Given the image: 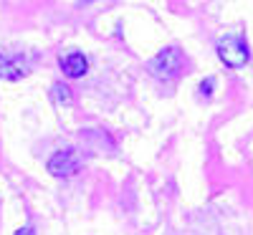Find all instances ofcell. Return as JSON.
<instances>
[{
	"instance_id": "cell-4",
	"label": "cell",
	"mask_w": 253,
	"mask_h": 235,
	"mask_svg": "<svg viewBox=\"0 0 253 235\" xmlns=\"http://www.w3.org/2000/svg\"><path fill=\"white\" fill-rule=\"evenodd\" d=\"M61 69L69 78H81L84 74L89 71V61L84 53H66L61 58Z\"/></svg>"
},
{
	"instance_id": "cell-7",
	"label": "cell",
	"mask_w": 253,
	"mask_h": 235,
	"mask_svg": "<svg viewBox=\"0 0 253 235\" xmlns=\"http://www.w3.org/2000/svg\"><path fill=\"white\" fill-rule=\"evenodd\" d=\"M210 91H213V78H205V81L200 83V94L210 96Z\"/></svg>"
},
{
	"instance_id": "cell-5",
	"label": "cell",
	"mask_w": 253,
	"mask_h": 235,
	"mask_svg": "<svg viewBox=\"0 0 253 235\" xmlns=\"http://www.w3.org/2000/svg\"><path fill=\"white\" fill-rule=\"evenodd\" d=\"M28 76V66L20 61L5 58L0 53V78H8V81H18V78H26Z\"/></svg>"
},
{
	"instance_id": "cell-8",
	"label": "cell",
	"mask_w": 253,
	"mask_h": 235,
	"mask_svg": "<svg viewBox=\"0 0 253 235\" xmlns=\"http://www.w3.org/2000/svg\"><path fill=\"white\" fill-rule=\"evenodd\" d=\"M15 235H33V225H26V228H20Z\"/></svg>"
},
{
	"instance_id": "cell-3",
	"label": "cell",
	"mask_w": 253,
	"mask_h": 235,
	"mask_svg": "<svg viewBox=\"0 0 253 235\" xmlns=\"http://www.w3.org/2000/svg\"><path fill=\"white\" fill-rule=\"evenodd\" d=\"M79 169H81V159L76 157L74 149H61L48 159V172L56 177H74Z\"/></svg>"
},
{
	"instance_id": "cell-6",
	"label": "cell",
	"mask_w": 253,
	"mask_h": 235,
	"mask_svg": "<svg viewBox=\"0 0 253 235\" xmlns=\"http://www.w3.org/2000/svg\"><path fill=\"white\" fill-rule=\"evenodd\" d=\"M51 96H53V101L61 104V106H69V104L74 101L71 89H69V86H63V83H56V86L51 89Z\"/></svg>"
},
{
	"instance_id": "cell-2",
	"label": "cell",
	"mask_w": 253,
	"mask_h": 235,
	"mask_svg": "<svg viewBox=\"0 0 253 235\" xmlns=\"http://www.w3.org/2000/svg\"><path fill=\"white\" fill-rule=\"evenodd\" d=\"M218 56L225 66L230 69H241L243 63L248 61V46L241 36H228L218 43Z\"/></svg>"
},
{
	"instance_id": "cell-1",
	"label": "cell",
	"mask_w": 253,
	"mask_h": 235,
	"mask_svg": "<svg viewBox=\"0 0 253 235\" xmlns=\"http://www.w3.org/2000/svg\"><path fill=\"white\" fill-rule=\"evenodd\" d=\"M150 69L157 78H165V81H170V78H177L180 71H182V53L177 48H165L160 51L152 63H150Z\"/></svg>"
}]
</instances>
